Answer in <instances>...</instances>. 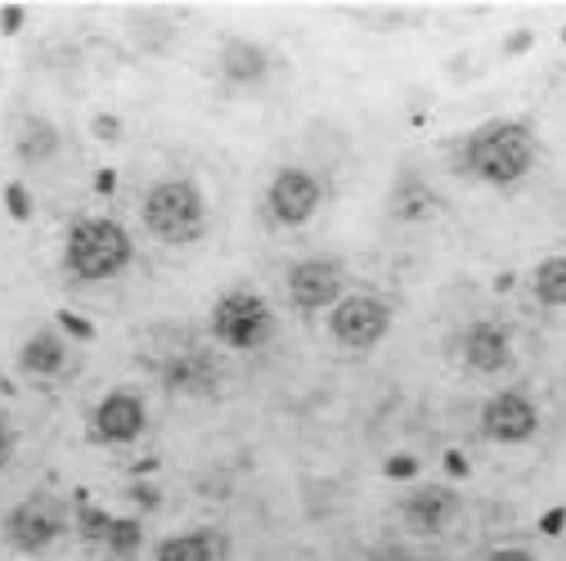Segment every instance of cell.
I'll return each mask as SVG.
<instances>
[{"instance_id": "11", "label": "cell", "mask_w": 566, "mask_h": 561, "mask_svg": "<svg viewBox=\"0 0 566 561\" xmlns=\"http://www.w3.org/2000/svg\"><path fill=\"white\" fill-rule=\"evenodd\" d=\"M458 517V494L450 485H423L414 494H405V503H401V521H405V531L410 535H445L450 531V521Z\"/></svg>"}, {"instance_id": "8", "label": "cell", "mask_w": 566, "mask_h": 561, "mask_svg": "<svg viewBox=\"0 0 566 561\" xmlns=\"http://www.w3.org/2000/svg\"><path fill=\"white\" fill-rule=\"evenodd\" d=\"M319 203H324V184L302 167H284L265 189V207H271L279 225H306L319 212Z\"/></svg>"}, {"instance_id": "26", "label": "cell", "mask_w": 566, "mask_h": 561, "mask_svg": "<svg viewBox=\"0 0 566 561\" xmlns=\"http://www.w3.org/2000/svg\"><path fill=\"white\" fill-rule=\"evenodd\" d=\"M18 27H23V10H18V5L0 10V31H18Z\"/></svg>"}, {"instance_id": "23", "label": "cell", "mask_w": 566, "mask_h": 561, "mask_svg": "<svg viewBox=\"0 0 566 561\" xmlns=\"http://www.w3.org/2000/svg\"><path fill=\"white\" fill-rule=\"evenodd\" d=\"M418 472V458H410V454H401V458H387V476H395V481H410Z\"/></svg>"}, {"instance_id": "3", "label": "cell", "mask_w": 566, "mask_h": 561, "mask_svg": "<svg viewBox=\"0 0 566 561\" xmlns=\"http://www.w3.org/2000/svg\"><path fill=\"white\" fill-rule=\"evenodd\" d=\"M144 229L158 239V243H193L203 239L207 229V203H203V189L193 180H158L149 193H144Z\"/></svg>"}, {"instance_id": "29", "label": "cell", "mask_w": 566, "mask_h": 561, "mask_svg": "<svg viewBox=\"0 0 566 561\" xmlns=\"http://www.w3.org/2000/svg\"><path fill=\"white\" fill-rule=\"evenodd\" d=\"M445 468H450L454 476H463V472H468V463H463V458H458V454H450V458H445Z\"/></svg>"}, {"instance_id": "14", "label": "cell", "mask_w": 566, "mask_h": 561, "mask_svg": "<svg viewBox=\"0 0 566 561\" xmlns=\"http://www.w3.org/2000/svg\"><path fill=\"white\" fill-rule=\"evenodd\" d=\"M63 359H68V346H63V337L54 333V328H41V333H32L18 350V369L27 378H54L63 369Z\"/></svg>"}, {"instance_id": "28", "label": "cell", "mask_w": 566, "mask_h": 561, "mask_svg": "<svg viewBox=\"0 0 566 561\" xmlns=\"http://www.w3.org/2000/svg\"><path fill=\"white\" fill-rule=\"evenodd\" d=\"M63 328H68V333H77V337H90L95 328L86 323V319H77V315H63Z\"/></svg>"}, {"instance_id": "19", "label": "cell", "mask_w": 566, "mask_h": 561, "mask_svg": "<svg viewBox=\"0 0 566 561\" xmlns=\"http://www.w3.org/2000/svg\"><path fill=\"white\" fill-rule=\"evenodd\" d=\"M140 539H144V525L136 521V517H113V525H109V539H104V548L113 552V557H130L140 548Z\"/></svg>"}, {"instance_id": "20", "label": "cell", "mask_w": 566, "mask_h": 561, "mask_svg": "<svg viewBox=\"0 0 566 561\" xmlns=\"http://www.w3.org/2000/svg\"><path fill=\"white\" fill-rule=\"evenodd\" d=\"M109 525H113V517L109 512H99L95 503H77V531H81V539L86 544H104L109 539Z\"/></svg>"}, {"instance_id": "18", "label": "cell", "mask_w": 566, "mask_h": 561, "mask_svg": "<svg viewBox=\"0 0 566 561\" xmlns=\"http://www.w3.org/2000/svg\"><path fill=\"white\" fill-rule=\"evenodd\" d=\"M530 288L544 306H566V256H544L530 275Z\"/></svg>"}, {"instance_id": "22", "label": "cell", "mask_w": 566, "mask_h": 561, "mask_svg": "<svg viewBox=\"0 0 566 561\" xmlns=\"http://www.w3.org/2000/svg\"><path fill=\"white\" fill-rule=\"evenodd\" d=\"M5 207H10L14 220H27V216H32V203H27V189H23V184H10V189H5Z\"/></svg>"}, {"instance_id": "1", "label": "cell", "mask_w": 566, "mask_h": 561, "mask_svg": "<svg viewBox=\"0 0 566 561\" xmlns=\"http://www.w3.org/2000/svg\"><path fill=\"white\" fill-rule=\"evenodd\" d=\"M540 157V144H536V130L526 122H513V117H494L486 126H477L468 144H463V162L468 171L481 180V184H494V189H508L517 180L530 176Z\"/></svg>"}, {"instance_id": "27", "label": "cell", "mask_w": 566, "mask_h": 561, "mask_svg": "<svg viewBox=\"0 0 566 561\" xmlns=\"http://www.w3.org/2000/svg\"><path fill=\"white\" fill-rule=\"evenodd\" d=\"M95 136H99V140H117V136H122L117 117H95Z\"/></svg>"}, {"instance_id": "7", "label": "cell", "mask_w": 566, "mask_h": 561, "mask_svg": "<svg viewBox=\"0 0 566 561\" xmlns=\"http://www.w3.org/2000/svg\"><path fill=\"white\" fill-rule=\"evenodd\" d=\"M288 296L302 315H315L324 306H338L342 302V260H328V256H311V260H297L292 275H288Z\"/></svg>"}, {"instance_id": "13", "label": "cell", "mask_w": 566, "mask_h": 561, "mask_svg": "<svg viewBox=\"0 0 566 561\" xmlns=\"http://www.w3.org/2000/svg\"><path fill=\"white\" fill-rule=\"evenodd\" d=\"M265 68H271V54H265L256 41H243V37H229L221 46V73L225 81H235V86H252L265 77Z\"/></svg>"}, {"instance_id": "24", "label": "cell", "mask_w": 566, "mask_h": 561, "mask_svg": "<svg viewBox=\"0 0 566 561\" xmlns=\"http://www.w3.org/2000/svg\"><path fill=\"white\" fill-rule=\"evenodd\" d=\"M14 449H18V436H14V426H10V422H0V468H10Z\"/></svg>"}, {"instance_id": "31", "label": "cell", "mask_w": 566, "mask_h": 561, "mask_svg": "<svg viewBox=\"0 0 566 561\" xmlns=\"http://www.w3.org/2000/svg\"><path fill=\"white\" fill-rule=\"evenodd\" d=\"M95 189H113V171H99V176H95Z\"/></svg>"}, {"instance_id": "25", "label": "cell", "mask_w": 566, "mask_h": 561, "mask_svg": "<svg viewBox=\"0 0 566 561\" xmlns=\"http://www.w3.org/2000/svg\"><path fill=\"white\" fill-rule=\"evenodd\" d=\"M486 561H540L536 552H526V548H494Z\"/></svg>"}, {"instance_id": "9", "label": "cell", "mask_w": 566, "mask_h": 561, "mask_svg": "<svg viewBox=\"0 0 566 561\" xmlns=\"http://www.w3.org/2000/svg\"><path fill=\"white\" fill-rule=\"evenodd\" d=\"M149 426V409L136 391H109L90 413V436L104 445H130Z\"/></svg>"}, {"instance_id": "10", "label": "cell", "mask_w": 566, "mask_h": 561, "mask_svg": "<svg viewBox=\"0 0 566 561\" xmlns=\"http://www.w3.org/2000/svg\"><path fill=\"white\" fill-rule=\"evenodd\" d=\"M536 426H540V413L521 391H499L481 409V432L499 445H526L536 436Z\"/></svg>"}, {"instance_id": "15", "label": "cell", "mask_w": 566, "mask_h": 561, "mask_svg": "<svg viewBox=\"0 0 566 561\" xmlns=\"http://www.w3.org/2000/svg\"><path fill=\"white\" fill-rule=\"evenodd\" d=\"M391 216L405 220V225H418L427 216H437V189H431L423 176L405 171L391 189Z\"/></svg>"}, {"instance_id": "21", "label": "cell", "mask_w": 566, "mask_h": 561, "mask_svg": "<svg viewBox=\"0 0 566 561\" xmlns=\"http://www.w3.org/2000/svg\"><path fill=\"white\" fill-rule=\"evenodd\" d=\"M369 561H431V557H423V552H414L405 544H382V548L369 552Z\"/></svg>"}, {"instance_id": "12", "label": "cell", "mask_w": 566, "mask_h": 561, "mask_svg": "<svg viewBox=\"0 0 566 561\" xmlns=\"http://www.w3.org/2000/svg\"><path fill=\"white\" fill-rule=\"evenodd\" d=\"M463 359L477 369V373H499L513 359V337H508V328L504 323H494V319H481L473 323L468 333H463Z\"/></svg>"}, {"instance_id": "5", "label": "cell", "mask_w": 566, "mask_h": 561, "mask_svg": "<svg viewBox=\"0 0 566 561\" xmlns=\"http://www.w3.org/2000/svg\"><path fill=\"white\" fill-rule=\"evenodd\" d=\"M63 531H68V508H63L54 494H27L18 508H10L5 517V539L18 552H46Z\"/></svg>"}, {"instance_id": "17", "label": "cell", "mask_w": 566, "mask_h": 561, "mask_svg": "<svg viewBox=\"0 0 566 561\" xmlns=\"http://www.w3.org/2000/svg\"><path fill=\"white\" fill-rule=\"evenodd\" d=\"M14 149H18V162H27V167H41V162H50L59 153V130L46 117H27L18 126Z\"/></svg>"}, {"instance_id": "4", "label": "cell", "mask_w": 566, "mask_h": 561, "mask_svg": "<svg viewBox=\"0 0 566 561\" xmlns=\"http://www.w3.org/2000/svg\"><path fill=\"white\" fill-rule=\"evenodd\" d=\"M212 337L229 350H261L275 337V315L256 292H225L212 306Z\"/></svg>"}, {"instance_id": "6", "label": "cell", "mask_w": 566, "mask_h": 561, "mask_svg": "<svg viewBox=\"0 0 566 561\" xmlns=\"http://www.w3.org/2000/svg\"><path fill=\"white\" fill-rule=\"evenodd\" d=\"M328 328H332V337H338L347 350H369V346H378L387 337L391 306L382 302V296H374V292H351V296H342V302L332 306Z\"/></svg>"}, {"instance_id": "2", "label": "cell", "mask_w": 566, "mask_h": 561, "mask_svg": "<svg viewBox=\"0 0 566 561\" xmlns=\"http://www.w3.org/2000/svg\"><path fill=\"white\" fill-rule=\"evenodd\" d=\"M130 234L109 220V216H86L68 229V243H63V266H68L81 283H104L113 275H122L130 266Z\"/></svg>"}, {"instance_id": "32", "label": "cell", "mask_w": 566, "mask_h": 561, "mask_svg": "<svg viewBox=\"0 0 566 561\" xmlns=\"http://www.w3.org/2000/svg\"><path fill=\"white\" fill-rule=\"evenodd\" d=\"M526 46H530V37H526V31H517V37L508 41V50H526Z\"/></svg>"}, {"instance_id": "30", "label": "cell", "mask_w": 566, "mask_h": 561, "mask_svg": "<svg viewBox=\"0 0 566 561\" xmlns=\"http://www.w3.org/2000/svg\"><path fill=\"white\" fill-rule=\"evenodd\" d=\"M544 531H549V535H557V531H562V508H557V512H549V521H544Z\"/></svg>"}, {"instance_id": "16", "label": "cell", "mask_w": 566, "mask_h": 561, "mask_svg": "<svg viewBox=\"0 0 566 561\" xmlns=\"http://www.w3.org/2000/svg\"><path fill=\"white\" fill-rule=\"evenodd\" d=\"M225 539H216L212 531H189V535H172L162 539L153 561H221Z\"/></svg>"}]
</instances>
